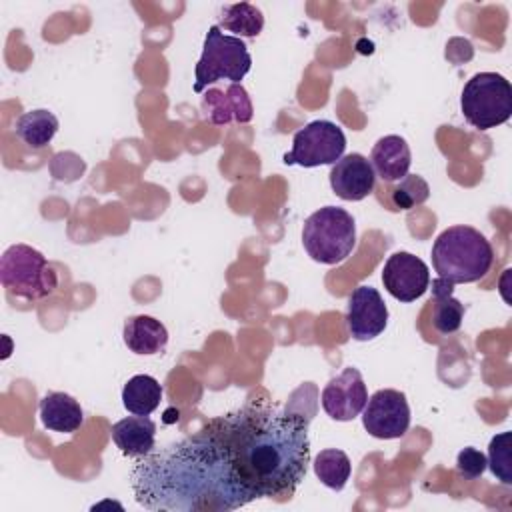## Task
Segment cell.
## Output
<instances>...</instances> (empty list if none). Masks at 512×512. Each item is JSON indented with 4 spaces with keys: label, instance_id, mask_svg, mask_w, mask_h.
<instances>
[{
    "label": "cell",
    "instance_id": "1",
    "mask_svg": "<svg viewBox=\"0 0 512 512\" xmlns=\"http://www.w3.org/2000/svg\"><path fill=\"white\" fill-rule=\"evenodd\" d=\"M130 482L136 502L152 512H228L258 498L212 422L136 458Z\"/></svg>",
    "mask_w": 512,
    "mask_h": 512
},
{
    "label": "cell",
    "instance_id": "2",
    "mask_svg": "<svg viewBox=\"0 0 512 512\" xmlns=\"http://www.w3.org/2000/svg\"><path fill=\"white\" fill-rule=\"evenodd\" d=\"M312 416L268 406H244L210 420L230 450L242 482L258 498L290 496L310 464Z\"/></svg>",
    "mask_w": 512,
    "mask_h": 512
},
{
    "label": "cell",
    "instance_id": "3",
    "mask_svg": "<svg viewBox=\"0 0 512 512\" xmlns=\"http://www.w3.org/2000/svg\"><path fill=\"white\" fill-rule=\"evenodd\" d=\"M432 264L438 278L450 284H470L486 276L494 262L492 244L472 226H450L432 244Z\"/></svg>",
    "mask_w": 512,
    "mask_h": 512
},
{
    "label": "cell",
    "instance_id": "4",
    "mask_svg": "<svg viewBox=\"0 0 512 512\" xmlns=\"http://www.w3.org/2000/svg\"><path fill=\"white\" fill-rule=\"evenodd\" d=\"M302 244L314 262L338 264L356 246L354 218L344 208L324 206L306 218Z\"/></svg>",
    "mask_w": 512,
    "mask_h": 512
},
{
    "label": "cell",
    "instance_id": "5",
    "mask_svg": "<svg viewBox=\"0 0 512 512\" xmlns=\"http://www.w3.org/2000/svg\"><path fill=\"white\" fill-rule=\"evenodd\" d=\"M460 110L478 130L496 128L512 116V86L496 72H478L462 88Z\"/></svg>",
    "mask_w": 512,
    "mask_h": 512
},
{
    "label": "cell",
    "instance_id": "6",
    "mask_svg": "<svg viewBox=\"0 0 512 512\" xmlns=\"http://www.w3.org/2000/svg\"><path fill=\"white\" fill-rule=\"evenodd\" d=\"M252 68V56L242 38L224 34L218 24L210 26L204 38L202 54L196 64L194 90L202 92L216 80L238 84Z\"/></svg>",
    "mask_w": 512,
    "mask_h": 512
},
{
    "label": "cell",
    "instance_id": "7",
    "mask_svg": "<svg viewBox=\"0 0 512 512\" xmlns=\"http://www.w3.org/2000/svg\"><path fill=\"white\" fill-rule=\"evenodd\" d=\"M0 282L18 298L38 300L54 292L56 274L42 252L28 244H14L0 258Z\"/></svg>",
    "mask_w": 512,
    "mask_h": 512
},
{
    "label": "cell",
    "instance_id": "8",
    "mask_svg": "<svg viewBox=\"0 0 512 512\" xmlns=\"http://www.w3.org/2000/svg\"><path fill=\"white\" fill-rule=\"evenodd\" d=\"M346 150V136L342 128L330 120H314L296 130L292 150L284 154V164H298L302 168H316L336 164Z\"/></svg>",
    "mask_w": 512,
    "mask_h": 512
},
{
    "label": "cell",
    "instance_id": "9",
    "mask_svg": "<svg viewBox=\"0 0 512 512\" xmlns=\"http://www.w3.org/2000/svg\"><path fill=\"white\" fill-rule=\"evenodd\" d=\"M362 424L374 438H402L410 428V406L404 392L392 388L376 390L362 410Z\"/></svg>",
    "mask_w": 512,
    "mask_h": 512
},
{
    "label": "cell",
    "instance_id": "10",
    "mask_svg": "<svg viewBox=\"0 0 512 512\" xmlns=\"http://www.w3.org/2000/svg\"><path fill=\"white\" fill-rule=\"evenodd\" d=\"M382 284L392 298L414 302L430 288V270L424 260L400 250L384 262Z\"/></svg>",
    "mask_w": 512,
    "mask_h": 512
},
{
    "label": "cell",
    "instance_id": "11",
    "mask_svg": "<svg viewBox=\"0 0 512 512\" xmlns=\"http://www.w3.org/2000/svg\"><path fill=\"white\" fill-rule=\"evenodd\" d=\"M320 402L332 420H354L368 402V390L362 374L356 368H344L324 386Z\"/></svg>",
    "mask_w": 512,
    "mask_h": 512
},
{
    "label": "cell",
    "instance_id": "12",
    "mask_svg": "<svg viewBox=\"0 0 512 512\" xmlns=\"http://www.w3.org/2000/svg\"><path fill=\"white\" fill-rule=\"evenodd\" d=\"M348 332L354 340L366 342L380 336L388 324V308L380 292L372 286H358L346 308Z\"/></svg>",
    "mask_w": 512,
    "mask_h": 512
},
{
    "label": "cell",
    "instance_id": "13",
    "mask_svg": "<svg viewBox=\"0 0 512 512\" xmlns=\"http://www.w3.org/2000/svg\"><path fill=\"white\" fill-rule=\"evenodd\" d=\"M376 174L370 160L358 152L342 156L330 170L334 194L346 202H358L374 190Z\"/></svg>",
    "mask_w": 512,
    "mask_h": 512
},
{
    "label": "cell",
    "instance_id": "14",
    "mask_svg": "<svg viewBox=\"0 0 512 512\" xmlns=\"http://www.w3.org/2000/svg\"><path fill=\"white\" fill-rule=\"evenodd\" d=\"M370 164L374 168V174L384 182H396L404 178L412 164L408 142L398 134L382 136L372 148Z\"/></svg>",
    "mask_w": 512,
    "mask_h": 512
},
{
    "label": "cell",
    "instance_id": "15",
    "mask_svg": "<svg viewBox=\"0 0 512 512\" xmlns=\"http://www.w3.org/2000/svg\"><path fill=\"white\" fill-rule=\"evenodd\" d=\"M114 444L128 458H142L154 450L156 424L148 416H128L110 428Z\"/></svg>",
    "mask_w": 512,
    "mask_h": 512
},
{
    "label": "cell",
    "instance_id": "16",
    "mask_svg": "<svg viewBox=\"0 0 512 512\" xmlns=\"http://www.w3.org/2000/svg\"><path fill=\"white\" fill-rule=\"evenodd\" d=\"M40 420L52 432L72 434L84 422L82 406L66 392H46L40 400Z\"/></svg>",
    "mask_w": 512,
    "mask_h": 512
},
{
    "label": "cell",
    "instance_id": "17",
    "mask_svg": "<svg viewBox=\"0 0 512 512\" xmlns=\"http://www.w3.org/2000/svg\"><path fill=\"white\" fill-rule=\"evenodd\" d=\"M124 344L134 354H158L168 344V330L166 326L146 314L130 316L124 322Z\"/></svg>",
    "mask_w": 512,
    "mask_h": 512
},
{
    "label": "cell",
    "instance_id": "18",
    "mask_svg": "<svg viewBox=\"0 0 512 512\" xmlns=\"http://www.w3.org/2000/svg\"><path fill=\"white\" fill-rule=\"evenodd\" d=\"M452 288L442 278L432 280V326L440 334H454L464 320V304L452 296Z\"/></svg>",
    "mask_w": 512,
    "mask_h": 512
},
{
    "label": "cell",
    "instance_id": "19",
    "mask_svg": "<svg viewBox=\"0 0 512 512\" xmlns=\"http://www.w3.org/2000/svg\"><path fill=\"white\" fill-rule=\"evenodd\" d=\"M204 106L212 108L214 124H226L232 118L238 122H250L252 118V104L248 100V94L238 84H232L226 92H220V90L206 92Z\"/></svg>",
    "mask_w": 512,
    "mask_h": 512
},
{
    "label": "cell",
    "instance_id": "20",
    "mask_svg": "<svg viewBox=\"0 0 512 512\" xmlns=\"http://www.w3.org/2000/svg\"><path fill=\"white\" fill-rule=\"evenodd\" d=\"M162 400V386L148 374L132 376L122 388V404L136 416H150Z\"/></svg>",
    "mask_w": 512,
    "mask_h": 512
},
{
    "label": "cell",
    "instance_id": "21",
    "mask_svg": "<svg viewBox=\"0 0 512 512\" xmlns=\"http://www.w3.org/2000/svg\"><path fill=\"white\" fill-rule=\"evenodd\" d=\"M14 132L16 136L28 146V148H44L52 142V138L58 132V118L44 108L38 110H30L24 112L22 116H18L16 124H14Z\"/></svg>",
    "mask_w": 512,
    "mask_h": 512
},
{
    "label": "cell",
    "instance_id": "22",
    "mask_svg": "<svg viewBox=\"0 0 512 512\" xmlns=\"http://www.w3.org/2000/svg\"><path fill=\"white\" fill-rule=\"evenodd\" d=\"M220 28L234 32L236 38H252L258 36L264 28V16L260 8H256L250 2H238V4H226L222 8L220 16Z\"/></svg>",
    "mask_w": 512,
    "mask_h": 512
},
{
    "label": "cell",
    "instance_id": "23",
    "mask_svg": "<svg viewBox=\"0 0 512 512\" xmlns=\"http://www.w3.org/2000/svg\"><path fill=\"white\" fill-rule=\"evenodd\" d=\"M350 472H352L350 458L346 456V452L338 448L320 450L314 460V474L330 490H336V492L342 490L350 478Z\"/></svg>",
    "mask_w": 512,
    "mask_h": 512
},
{
    "label": "cell",
    "instance_id": "24",
    "mask_svg": "<svg viewBox=\"0 0 512 512\" xmlns=\"http://www.w3.org/2000/svg\"><path fill=\"white\" fill-rule=\"evenodd\" d=\"M486 462L504 486L512 484V432H500L490 440Z\"/></svg>",
    "mask_w": 512,
    "mask_h": 512
},
{
    "label": "cell",
    "instance_id": "25",
    "mask_svg": "<svg viewBox=\"0 0 512 512\" xmlns=\"http://www.w3.org/2000/svg\"><path fill=\"white\" fill-rule=\"evenodd\" d=\"M430 196L428 182L418 174H406L392 188V202L398 210H412L424 204Z\"/></svg>",
    "mask_w": 512,
    "mask_h": 512
},
{
    "label": "cell",
    "instance_id": "26",
    "mask_svg": "<svg viewBox=\"0 0 512 512\" xmlns=\"http://www.w3.org/2000/svg\"><path fill=\"white\" fill-rule=\"evenodd\" d=\"M488 468V462H486V456L472 448V446H466L464 450L458 452L456 456V470L462 478L466 480H476L484 474V470Z\"/></svg>",
    "mask_w": 512,
    "mask_h": 512
}]
</instances>
